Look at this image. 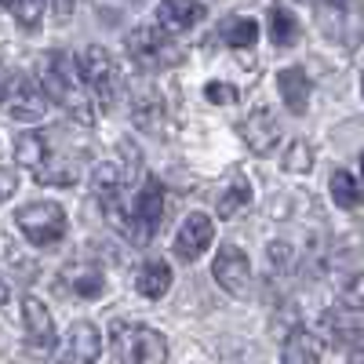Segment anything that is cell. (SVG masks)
<instances>
[{
	"mask_svg": "<svg viewBox=\"0 0 364 364\" xmlns=\"http://www.w3.org/2000/svg\"><path fill=\"white\" fill-rule=\"evenodd\" d=\"M41 87H44V95L55 106H63L73 120H80V124H95V113H91V91H87V84L80 77V66L66 51H48L44 55Z\"/></svg>",
	"mask_w": 364,
	"mask_h": 364,
	"instance_id": "obj_1",
	"label": "cell"
},
{
	"mask_svg": "<svg viewBox=\"0 0 364 364\" xmlns=\"http://www.w3.org/2000/svg\"><path fill=\"white\" fill-rule=\"evenodd\" d=\"M161 215H164V186L157 178H146L132 200H120V204L109 208V219H113L117 233L135 248L154 240V233L161 226Z\"/></svg>",
	"mask_w": 364,
	"mask_h": 364,
	"instance_id": "obj_2",
	"label": "cell"
},
{
	"mask_svg": "<svg viewBox=\"0 0 364 364\" xmlns=\"http://www.w3.org/2000/svg\"><path fill=\"white\" fill-rule=\"evenodd\" d=\"M109 343L120 364H168V339L146 324L117 321L109 328Z\"/></svg>",
	"mask_w": 364,
	"mask_h": 364,
	"instance_id": "obj_3",
	"label": "cell"
},
{
	"mask_svg": "<svg viewBox=\"0 0 364 364\" xmlns=\"http://www.w3.org/2000/svg\"><path fill=\"white\" fill-rule=\"evenodd\" d=\"M128 55H132V63L139 70H149V73H157V70H168L178 63V48L171 41V33L164 26H139L128 33Z\"/></svg>",
	"mask_w": 364,
	"mask_h": 364,
	"instance_id": "obj_4",
	"label": "cell"
},
{
	"mask_svg": "<svg viewBox=\"0 0 364 364\" xmlns=\"http://www.w3.org/2000/svg\"><path fill=\"white\" fill-rule=\"evenodd\" d=\"M15 223H18V230H22V237L29 240V245L48 248V245H55V240H63L66 211L55 200H33V204H22L15 211Z\"/></svg>",
	"mask_w": 364,
	"mask_h": 364,
	"instance_id": "obj_5",
	"label": "cell"
},
{
	"mask_svg": "<svg viewBox=\"0 0 364 364\" xmlns=\"http://www.w3.org/2000/svg\"><path fill=\"white\" fill-rule=\"evenodd\" d=\"M77 66H80V77H84V84L91 91V99H95L102 109H109L117 102V87H120V70L109 58V51L106 48H84Z\"/></svg>",
	"mask_w": 364,
	"mask_h": 364,
	"instance_id": "obj_6",
	"label": "cell"
},
{
	"mask_svg": "<svg viewBox=\"0 0 364 364\" xmlns=\"http://www.w3.org/2000/svg\"><path fill=\"white\" fill-rule=\"evenodd\" d=\"M8 84H4V113L11 117V120H41L44 117V87L41 84H33L29 77H22V73H15V70H8V77H4Z\"/></svg>",
	"mask_w": 364,
	"mask_h": 364,
	"instance_id": "obj_7",
	"label": "cell"
},
{
	"mask_svg": "<svg viewBox=\"0 0 364 364\" xmlns=\"http://www.w3.org/2000/svg\"><path fill=\"white\" fill-rule=\"evenodd\" d=\"M314 15L324 22V33L346 48H357L364 37V11L357 4H317Z\"/></svg>",
	"mask_w": 364,
	"mask_h": 364,
	"instance_id": "obj_8",
	"label": "cell"
},
{
	"mask_svg": "<svg viewBox=\"0 0 364 364\" xmlns=\"http://www.w3.org/2000/svg\"><path fill=\"white\" fill-rule=\"evenodd\" d=\"M15 161L26 168V171H33L37 182H44V186H51L55 182V146L48 135L41 132H26L15 139Z\"/></svg>",
	"mask_w": 364,
	"mask_h": 364,
	"instance_id": "obj_9",
	"label": "cell"
},
{
	"mask_svg": "<svg viewBox=\"0 0 364 364\" xmlns=\"http://www.w3.org/2000/svg\"><path fill=\"white\" fill-rule=\"evenodd\" d=\"M102 353V339H99V328L91 321H77L70 324L63 346H58L55 364H95Z\"/></svg>",
	"mask_w": 364,
	"mask_h": 364,
	"instance_id": "obj_10",
	"label": "cell"
},
{
	"mask_svg": "<svg viewBox=\"0 0 364 364\" xmlns=\"http://www.w3.org/2000/svg\"><path fill=\"white\" fill-rule=\"evenodd\" d=\"M211 273H215L219 288H226L230 295H248V284H252V262L248 255L240 252L237 245H226L215 259V266H211Z\"/></svg>",
	"mask_w": 364,
	"mask_h": 364,
	"instance_id": "obj_11",
	"label": "cell"
},
{
	"mask_svg": "<svg viewBox=\"0 0 364 364\" xmlns=\"http://www.w3.org/2000/svg\"><path fill=\"white\" fill-rule=\"evenodd\" d=\"M211 240H215V223H211V215L193 211V215H186L182 230L175 233V255L193 262V259H200V252L211 248Z\"/></svg>",
	"mask_w": 364,
	"mask_h": 364,
	"instance_id": "obj_12",
	"label": "cell"
},
{
	"mask_svg": "<svg viewBox=\"0 0 364 364\" xmlns=\"http://www.w3.org/2000/svg\"><path fill=\"white\" fill-rule=\"evenodd\" d=\"M240 135H245V142L255 149L259 157H269L273 149H277V142H281V120H277V113L273 109H255L245 124H240Z\"/></svg>",
	"mask_w": 364,
	"mask_h": 364,
	"instance_id": "obj_13",
	"label": "cell"
},
{
	"mask_svg": "<svg viewBox=\"0 0 364 364\" xmlns=\"http://www.w3.org/2000/svg\"><path fill=\"white\" fill-rule=\"evenodd\" d=\"M22 324H26V336L33 343L37 353H48L55 346V324H51V314L41 299H26L22 302Z\"/></svg>",
	"mask_w": 364,
	"mask_h": 364,
	"instance_id": "obj_14",
	"label": "cell"
},
{
	"mask_svg": "<svg viewBox=\"0 0 364 364\" xmlns=\"http://www.w3.org/2000/svg\"><path fill=\"white\" fill-rule=\"evenodd\" d=\"M277 84H281V99H284L288 113L302 117V113L310 109V95H314V87H310V77L302 73L299 66L281 70V73H277Z\"/></svg>",
	"mask_w": 364,
	"mask_h": 364,
	"instance_id": "obj_15",
	"label": "cell"
},
{
	"mask_svg": "<svg viewBox=\"0 0 364 364\" xmlns=\"http://www.w3.org/2000/svg\"><path fill=\"white\" fill-rule=\"evenodd\" d=\"M168 288H171V266H168L164 259L146 262V266L135 273V291L146 295V299H161Z\"/></svg>",
	"mask_w": 364,
	"mask_h": 364,
	"instance_id": "obj_16",
	"label": "cell"
},
{
	"mask_svg": "<svg viewBox=\"0 0 364 364\" xmlns=\"http://www.w3.org/2000/svg\"><path fill=\"white\" fill-rule=\"evenodd\" d=\"M91 190H95V197L113 208L120 204V190H124V168L120 164H99L95 175H91Z\"/></svg>",
	"mask_w": 364,
	"mask_h": 364,
	"instance_id": "obj_17",
	"label": "cell"
},
{
	"mask_svg": "<svg viewBox=\"0 0 364 364\" xmlns=\"http://www.w3.org/2000/svg\"><path fill=\"white\" fill-rule=\"evenodd\" d=\"M321 360V339L306 328H295L284 343V364H317Z\"/></svg>",
	"mask_w": 364,
	"mask_h": 364,
	"instance_id": "obj_18",
	"label": "cell"
},
{
	"mask_svg": "<svg viewBox=\"0 0 364 364\" xmlns=\"http://www.w3.org/2000/svg\"><path fill=\"white\" fill-rule=\"evenodd\" d=\"M204 15H208L204 4H178V0H171V4H157V18H161V26L168 29V33H171V29L197 26Z\"/></svg>",
	"mask_w": 364,
	"mask_h": 364,
	"instance_id": "obj_19",
	"label": "cell"
},
{
	"mask_svg": "<svg viewBox=\"0 0 364 364\" xmlns=\"http://www.w3.org/2000/svg\"><path fill=\"white\" fill-rule=\"evenodd\" d=\"M269 41L277 48H291L299 41V18H295V11H288L281 4L269 8Z\"/></svg>",
	"mask_w": 364,
	"mask_h": 364,
	"instance_id": "obj_20",
	"label": "cell"
},
{
	"mask_svg": "<svg viewBox=\"0 0 364 364\" xmlns=\"http://www.w3.org/2000/svg\"><path fill=\"white\" fill-rule=\"evenodd\" d=\"M328 190H331V200H336L339 208H360L364 204V190H360V182L350 175V171H331V182H328Z\"/></svg>",
	"mask_w": 364,
	"mask_h": 364,
	"instance_id": "obj_21",
	"label": "cell"
},
{
	"mask_svg": "<svg viewBox=\"0 0 364 364\" xmlns=\"http://www.w3.org/2000/svg\"><path fill=\"white\" fill-rule=\"evenodd\" d=\"M252 200V186H248V178L245 175H233V182H230V190H223L219 193V200H215V211L223 219H233L240 208H245Z\"/></svg>",
	"mask_w": 364,
	"mask_h": 364,
	"instance_id": "obj_22",
	"label": "cell"
},
{
	"mask_svg": "<svg viewBox=\"0 0 364 364\" xmlns=\"http://www.w3.org/2000/svg\"><path fill=\"white\" fill-rule=\"evenodd\" d=\"M223 41L230 48H252L259 41V22L255 18H233L223 26Z\"/></svg>",
	"mask_w": 364,
	"mask_h": 364,
	"instance_id": "obj_23",
	"label": "cell"
},
{
	"mask_svg": "<svg viewBox=\"0 0 364 364\" xmlns=\"http://www.w3.org/2000/svg\"><path fill=\"white\" fill-rule=\"evenodd\" d=\"M102 288H106V277H102L95 266H84V269L73 273V295H80V299H99Z\"/></svg>",
	"mask_w": 364,
	"mask_h": 364,
	"instance_id": "obj_24",
	"label": "cell"
},
{
	"mask_svg": "<svg viewBox=\"0 0 364 364\" xmlns=\"http://www.w3.org/2000/svg\"><path fill=\"white\" fill-rule=\"evenodd\" d=\"M310 164H314V149H310V142H302V139L288 142L284 168H288V171H310Z\"/></svg>",
	"mask_w": 364,
	"mask_h": 364,
	"instance_id": "obj_25",
	"label": "cell"
},
{
	"mask_svg": "<svg viewBox=\"0 0 364 364\" xmlns=\"http://www.w3.org/2000/svg\"><path fill=\"white\" fill-rule=\"evenodd\" d=\"M8 11H11V15L22 22V29H29V33H33V29H37V22H41V15H44L48 8L33 0V4H8Z\"/></svg>",
	"mask_w": 364,
	"mask_h": 364,
	"instance_id": "obj_26",
	"label": "cell"
},
{
	"mask_svg": "<svg viewBox=\"0 0 364 364\" xmlns=\"http://www.w3.org/2000/svg\"><path fill=\"white\" fill-rule=\"evenodd\" d=\"M343 302H346V310L364 314V273H357V277L346 281V288H343Z\"/></svg>",
	"mask_w": 364,
	"mask_h": 364,
	"instance_id": "obj_27",
	"label": "cell"
},
{
	"mask_svg": "<svg viewBox=\"0 0 364 364\" xmlns=\"http://www.w3.org/2000/svg\"><path fill=\"white\" fill-rule=\"evenodd\" d=\"M204 95H208V102H219V106H233V102H237V91L226 87V84H219V80H215V84H208V87H204Z\"/></svg>",
	"mask_w": 364,
	"mask_h": 364,
	"instance_id": "obj_28",
	"label": "cell"
},
{
	"mask_svg": "<svg viewBox=\"0 0 364 364\" xmlns=\"http://www.w3.org/2000/svg\"><path fill=\"white\" fill-rule=\"evenodd\" d=\"M15 190V178H11V171H4V193H11Z\"/></svg>",
	"mask_w": 364,
	"mask_h": 364,
	"instance_id": "obj_29",
	"label": "cell"
},
{
	"mask_svg": "<svg viewBox=\"0 0 364 364\" xmlns=\"http://www.w3.org/2000/svg\"><path fill=\"white\" fill-rule=\"evenodd\" d=\"M360 95H364V73H360Z\"/></svg>",
	"mask_w": 364,
	"mask_h": 364,
	"instance_id": "obj_30",
	"label": "cell"
},
{
	"mask_svg": "<svg viewBox=\"0 0 364 364\" xmlns=\"http://www.w3.org/2000/svg\"><path fill=\"white\" fill-rule=\"evenodd\" d=\"M360 171H364V154H360Z\"/></svg>",
	"mask_w": 364,
	"mask_h": 364,
	"instance_id": "obj_31",
	"label": "cell"
}]
</instances>
